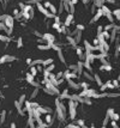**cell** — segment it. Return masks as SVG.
I'll use <instances>...</instances> for the list:
<instances>
[{
	"label": "cell",
	"instance_id": "5",
	"mask_svg": "<svg viewBox=\"0 0 120 128\" xmlns=\"http://www.w3.org/2000/svg\"><path fill=\"white\" fill-rule=\"evenodd\" d=\"M25 80H26V83H29V85H31V84L35 81V77H34L30 72H28V73L25 74Z\"/></svg>",
	"mask_w": 120,
	"mask_h": 128
},
{
	"label": "cell",
	"instance_id": "3",
	"mask_svg": "<svg viewBox=\"0 0 120 128\" xmlns=\"http://www.w3.org/2000/svg\"><path fill=\"white\" fill-rule=\"evenodd\" d=\"M72 22H73V13H66V17L64 19V25L68 28L71 26Z\"/></svg>",
	"mask_w": 120,
	"mask_h": 128
},
{
	"label": "cell",
	"instance_id": "11",
	"mask_svg": "<svg viewBox=\"0 0 120 128\" xmlns=\"http://www.w3.org/2000/svg\"><path fill=\"white\" fill-rule=\"evenodd\" d=\"M16 42H17V48H22L23 47V38L22 37H18L16 40Z\"/></svg>",
	"mask_w": 120,
	"mask_h": 128
},
{
	"label": "cell",
	"instance_id": "7",
	"mask_svg": "<svg viewBox=\"0 0 120 128\" xmlns=\"http://www.w3.org/2000/svg\"><path fill=\"white\" fill-rule=\"evenodd\" d=\"M37 49H38V50H42V51H45V50H49V49H51V44L41 43V44H38V46H37Z\"/></svg>",
	"mask_w": 120,
	"mask_h": 128
},
{
	"label": "cell",
	"instance_id": "6",
	"mask_svg": "<svg viewBox=\"0 0 120 128\" xmlns=\"http://www.w3.org/2000/svg\"><path fill=\"white\" fill-rule=\"evenodd\" d=\"M40 89H41V88H35L34 89V91L31 92V95H30V97H29V101H33V99H35L37 97L38 92H40Z\"/></svg>",
	"mask_w": 120,
	"mask_h": 128
},
{
	"label": "cell",
	"instance_id": "9",
	"mask_svg": "<svg viewBox=\"0 0 120 128\" xmlns=\"http://www.w3.org/2000/svg\"><path fill=\"white\" fill-rule=\"evenodd\" d=\"M52 63H54V60H53V58H48V59L43 60V62H42V66H43V67H47V66H49V65H52Z\"/></svg>",
	"mask_w": 120,
	"mask_h": 128
},
{
	"label": "cell",
	"instance_id": "10",
	"mask_svg": "<svg viewBox=\"0 0 120 128\" xmlns=\"http://www.w3.org/2000/svg\"><path fill=\"white\" fill-rule=\"evenodd\" d=\"M25 101H26V96L25 95H21L19 96V98H18V102H19V104H24L25 103Z\"/></svg>",
	"mask_w": 120,
	"mask_h": 128
},
{
	"label": "cell",
	"instance_id": "1",
	"mask_svg": "<svg viewBox=\"0 0 120 128\" xmlns=\"http://www.w3.org/2000/svg\"><path fill=\"white\" fill-rule=\"evenodd\" d=\"M42 40L45 41V43H47V44H53V43L56 42V37L53 34H49V33L42 34Z\"/></svg>",
	"mask_w": 120,
	"mask_h": 128
},
{
	"label": "cell",
	"instance_id": "4",
	"mask_svg": "<svg viewBox=\"0 0 120 128\" xmlns=\"http://www.w3.org/2000/svg\"><path fill=\"white\" fill-rule=\"evenodd\" d=\"M56 53H58V59H59V61L61 62L63 65H67V63H66V58H65V54H64V51H63V49H60V50H58Z\"/></svg>",
	"mask_w": 120,
	"mask_h": 128
},
{
	"label": "cell",
	"instance_id": "2",
	"mask_svg": "<svg viewBox=\"0 0 120 128\" xmlns=\"http://www.w3.org/2000/svg\"><path fill=\"white\" fill-rule=\"evenodd\" d=\"M16 60H18V58L16 55H7V54H5V55L0 56V65H5V63H7V62H12V61H16Z\"/></svg>",
	"mask_w": 120,
	"mask_h": 128
},
{
	"label": "cell",
	"instance_id": "8",
	"mask_svg": "<svg viewBox=\"0 0 120 128\" xmlns=\"http://www.w3.org/2000/svg\"><path fill=\"white\" fill-rule=\"evenodd\" d=\"M6 110H1V113H0V126H3L6 121Z\"/></svg>",
	"mask_w": 120,
	"mask_h": 128
},
{
	"label": "cell",
	"instance_id": "12",
	"mask_svg": "<svg viewBox=\"0 0 120 128\" xmlns=\"http://www.w3.org/2000/svg\"><path fill=\"white\" fill-rule=\"evenodd\" d=\"M31 62H33V59H31V58H26V60H25V63H26L28 66H30V65H31Z\"/></svg>",
	"mask_w": 120,
	"mask_h": 128
}]
</instances>
